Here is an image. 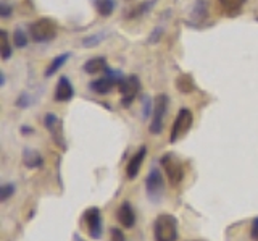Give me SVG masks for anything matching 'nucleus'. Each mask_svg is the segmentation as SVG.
<instances>
[{"mask_svg": "<svg viewBox=\"0 0 258 241\" xmlns=\"http://www.w3.org/2000/svg\"><path fill=\"white\" fill-rule=\"evenodd\" d=\"M155 2L157 0H147V2H142V4H139L136 7V9H133L131 10V13H129V17L131 18H136V17H141V15H144V13H147L153 5H155Z\"/></svg>", "mask_w": 258, "mask_h": 241, "instance_id": "nucleus-21", "label": "nucleus"}, {"mask_svg": "<svg viewBox=\"0 0 258 241\" xmlns=\"http://www.w3.org/2000/svg\"><path fill=\"white\" fill-rule=\"evenodd\" d=\"M23 162L28 168H39L40 165H42L44 159L34 149H24L23 151Z\"/></svg>", "mask_w": 258, "mask_h": 241, "instance_id": "nucleus-17", "label": "nucleus"}, {"mask_svg": "<svg viewBox=\"0 0 258 241\" xmlns=\"http://www.w3.org/2000/svg\"><path fill=\"white\" fill-rule=\"evenodd\" d=\"M21 133H23V134H29V133H32V131H31V128H29V126H23V128H21Z\"/></svg>", "mask_w": 258, "mask_h": 241, "instance_id": "nucleus-32", "label": "nucleus"}, {"mask_svg": "<svg viewBox=\"0 0 258 241\" xmlns=\"http://www.w3.org/2000/svg\"><path fill=\"white\" fill-rule=\"evenodd\" d=\"M13 42H15L16 47H20V49H23V47L28 45V36H26V33H24L21 28H18L13 33Z\"/></svg>", "mask_w": 258, "mask_h": 241, "instance_id": "nucleus-24", "label": "nucleus"}, {"mask_svg": "<svg viewBox=\"0 0 258 241\" xmlns=\"http://www.w3.org/2000/svg\"><path fill=\"white\" fill-rule=\"evenodd\" d=\"M160 34H161V29H160V28L157 29V33H155V31H153L152 36L149 37V39H150V42H155V41H158V36H160Z\"/></svg>", "mask_w": 258, "mask_h": 241, "instance_id": "nucleus-31", "label": "nucleus"}, {"mask_svg": "<svg viewBox=\"0 0 258 241\" xmlns=\"http://www.w3.org/2000/svg\"><path fill=\"white\" fill-rule=\"evenodd\" d=\"M168 95L166 94H158L155 101H153V110H152V122H150V133L152 134H160L163 131L165 126V117L168 110Z\"/></svg>", "mask_w": 258, "mask_h": 241, "instance_id": "nucleus-4", "label": "nucleus"}, {"mask_svg": "<svg viewBox=\"0 0 258 241\" xmlns=\"http://www.w3.org/2000/svg\"><path fill=\"white\" fill-rule=\"evenodd\" d=\"M92 2L102 17H110L115 10V0H92Z\"/></svg>", "mask_w": 258, "mask_h": 241, "instance_id": "nucleus-20", "label": "nucleus"}, {"mask_svg": "<svg viewBox=\"0 0 258 241\" xmlns=\"http://www.w3.org/2000/svg\"><path fill=\"white\" fill-rule=\"evenodd\" d=\"M153 110V101L149 98V95H144V104H142V118L147 120L152 115Z\"/></svg>", "mask_w": 258, "mask_h": 241, "instance_id": "nucleus-26", "label": "nucleus"}, {"mask_svg": "<svg viewBox=\"0 0 258 241\" xmlns=\"http://www.w3.org/2000/svg\"><path fill=\"white\" fill-rule=\"evenodd\" d=\"M145 154H147V148L142 146L139 148V151L136 152V154L131 157V160H129V164L126 167V175L127 178L134 180L137 175H139L141 168H142V164H144V159H145Z\"/></svg>", "mask_w": 258, "mask_h": 241, "instance_id": "nucleus-12", "label": "nucleus"}, {"mask_svg": "<svg viewBox=\"0 0 258 241\" xmlns=\"http://www.w3.org/2000/svg\"><path fill=\"white\" fill-rule=\"evenodd\" d=\"M250 235H252V239L253 241H258V217H256V219H253L252 230H250Z\"/></svg>", "mask_w": 258, "mask_h": 241, "instance_id": "nucleus-28", "label": "nucleus"}, {"mask_svg": "<svg viewBox=\"0 0 258 241\" xmlns=\"http://www.w3.org/2000/svg\"><path fill=\"white\" fill-rule=\"evenodd\" d=\"M103 39H105V34H103V33L87 36V37L83 39V45H84V47H95V45H99V44L103 41Z\"/></svg>", "mask_w": 258, "mask_h": 241, "instance_id": "nucleus-25", "label": "nucleus"}, {"mask_svg": "<svg viewBox=\"0 0 258 241\" xmlns=\"http://www.w3.org/2000/svg\"><path fill=\"white\" fill-rule=\"evenodd\" d=\"M176 87H177V91H179V92L189 94V92L194 91L196 84H194V79L189 75H181V76H177V79H176Z\"/></svg>", "mask_w": 258, "mask_h": 241, "instance_id": "nucleus-19", "label": "nucleus"}, {"mask_svg": "<svg viewBox=\"0 0 258 241\" xmlns=\"http://www.w3.org/2000/svg\"><path fill=\"white\" fill-rule=\"evenodd\" d=\"M84 223L87 227L89 236L92 239H100L103 233V219L99 207H89L84 212Z\"/></svg>", "mask_w": 258, "mask_h": 241, "instance_id": "nucleus-8", "label": "nucleus"}, {"mask_svg": "<svg viewBox=\"0 0 258 241\" xmlns=\"http://www.w3.org/2000/svg\"><path fill=\"white\" fill-rule=\"evenodd\" d=\"M73 241H86V239H83V238H81V235L75 233V235H73Z\"/></svg>", "mask_w": 258, "mask_h": 241, "instance_id": "nucleus-33", "label": "nucleus"}, {"mask_svg": "<svg viewBox=\"0 0 258 241\" xmlns=\"http://www.w3.org/2000/svg\"><path fill=\"white\" fill-rule=\"evenodd\" d=\"M160 164L165 168L168 181L171 183L173 186H177L184 178V165L181 162V159L171 154V152H168V154H163V157L160 159Z\"/></svg>", "mask_w": 258, "mask_h": 241, "instance_id": "nucleus-3", "label": "nucleus"}, {"mask_svg": "<svg viewBox=\"0 0 258 241\" xmlns=\"http://www.w3.org/2000/svg\"><path fill=\"white\" fill-rule=\"evenodd\" d=\"M113 86H116V83L107 75H103V78L95 79V81L89 84V89L94 91L95 94H108L113 89Z\"/></svg>", "mask_w": 258, "mask_h": 241, "instance_id": "nucleus-14", "label": "nucleus"}, {"mask_svg": "<svg viewBox=\"0 0 258 241\" xmlns=\"http://www.w3.org/2000/svg\"><path fill=\"white\" fill-rule=\"evenodd\" d=\"M192 122H194L192 112L189 109H181L179 112H177V117H176L174 123H173L169 141L176 142V141H179L181 138H184V136L189 133L190 126H192Z\"/></svg>", "mask_w": 258, "mask_h": 241, "instance_id": "nucleus-6", "label": "nucleus"}, {"mask_svg": "<svg viewBox=\"0 0 258 241\" xmlns=\"http://www.w3.org/2000/svg\"><path fill=\"white\" fill-rule=\"evenodd\" d=\"M107 68L108 67H107L105 57H94V59H89L84 63V71L89 75H97V73H100V71H105Z\"/></svg>", "mask_w": 258, "mask_h": 241, "instance_id": "nucleus-16", "label": "nucleus"}, {"mask_svg": "<svg viewBox=\"0 0 258 241\" xmlns=\"http://www.w3.org/2000/svg\"><path fill=\"white\" fill-rule=\"evenodd\" d=\"M75 95V87L67 76H61L58 79V84L55 87V101L56 102H68Z\"/></svg>", "mask_w": 258, "mask_h": 241, "instance_id": "nucleus-11", "label": "nucleus"}, {"mask_svg": "<svg viewBox=\"0 0 258 241\" xmlns=\"http://www.w3.org/2000/svg\"><path fill=\"white\" fill-rule=\"evenodd\" d=\"M0 41H2V49H0V52H2V59L4 60H8L12 57V47H10V42H8V34H7V31L2 29L0 31Z\"/></svg>", "mask_w": 258, "mask_h": 241, "instance_id": "nucleus-22", "label": "nucleus"}, {"mask_svg": "<svg viewBox=\"0 0 258 241\" xmlns=\"http://www.w3.org/2000/svg\"><path fill=\"white\" fill-rule=\"evenodd\" d=\"M118 89L121 92V104H123V107H129L133 104V101L136 99L137 92L141 91V81L139 78L136 75H131V76H124L121 81L118 83Z\"/></svg>", "mask_w": 258, "mask_h": 241, "instance_id": "nucleus-7", "label": "nucleus"}, {"mask_svg": "<svg viewBox=\"0 0 258 241\" xmlns=\"http://www.w3.org/2000/svg\"><path fill=\"white\" fill-rule=\"evenodd\" d=\"M44 123H45L47 130L50 131L55 142L58 144L61 149H67V142H64V138H63V123H61V120L55 114H47L45 118H44Z\"/></svg>", "mask_w": 258, "mask_h": 241, "instance_id": "nucleus-9", "label": "nucleus"}, {"mask_svg": "<svg viewBox=\"0 0 258 241\" xmlns=\"http://www.w3.org/2000/svg\"><path fill=\"white\" fill-rule=\"evenodd\" d=\"M110 233H111V241H126L124 233L121 231L119 228H115V227H113V228L110 230Z\"/></svg>", "mask_w": 258, "mask_h": 241, "instance_id": "nucleus-27", "label": "nucleus"}, {"mask_svg": "<svg viewBox=\"0 0 258 241\" xmlns=\"http://www.w3.org/2000/svg\"><path fill=\"white\" fill-rule=\"evenodd\" d=\"M245 0H218V5L224 15L228 17H236V15L240 13L242 7H244Z\"/></svg>", "mask_w": 258, "mask_h": 241, "instance_id": "nucleus-13", "label": "nucleus"}, {"mask_svg": "<svg viewBox=\"0 0 258 241\" xmlns=\"http://www.w3.org/2000/svg\"><path fill=\"white\" fill-rule=\"evenodd\" d=\"M145 191H147V196L152 203H160L161 198H163L165 180H163V175L160 172V168L153 167L149 172L147 178H145Z\"/></svg>", "mask_w": 258, "mask_h": 241, "instance_id": "nucleus-5", "label": "nucleus"}, {"mask_svg": "<svg viewBox=\"0 0 258 241\" xmlns=\"http://www.w3.org/2000/svg\"><path fill=\"white\" fill-rule=\"evenodd\" d=\"M16 106H18V107H28L29 106V98L26 94H21V98L16 101Z\"/></svg>", "mask_w": 258, "mask_h": 241, "instance_id": "nucleus-29", "label": "nucleus"}, {"mask_svg": "<svg viewBox=\"0 0 258 241\" xmlns=\"http://www.w3.org/2000/svg\"><path fill=\"white\" fill-rule=\"evenodd\" d=\"M71 57V54L70 52H67V54H61V55H58V57H55L52 62H50V65L47 67V70H45V76L47 78H50V76H53L56 71H58L64 63L68 62V59Z\"/></svg>", "mask_w": 258, "mask_h": 241, "instance_id": "nucleus-18", "label": "nucleus"}, {"mask_svg": "<svg viewBox=\"0 0 258 241\" xmlns=\"http://www.w3.org/2000/svg\"><path fill=\"white\" fill-rule=\"evenodd\" d=\"M0 13H2V17H4V18H7L8 15L12 13V9H10V7H8V5L2 4V5H0Z\"/></svg>", "mask_w": 258, "mask_h": 241, "instance_id": "nucleus-30", "label": "nucleus"}, {"mask_svg": "<svg viewBox=\"0 0 258 241\" xmlns=\"http://www.w3.org/2000/svg\"><path fill=\"white\" fill-rule=\"evenodd\" d=\"M15 191H16L15 183H5V184H2V186H0V201L5 203V201H8L15 195Z\"/></svg>", "mask_w": 258, "mask_h": 241, "instance_id": "nucleus-23", "label": "nucleus"}, {"mask_svg": "<svg viewBox=\"0 0 258 241\" xmlns=\"http://www.w3.org/2000/svg\"><path fill=\"white\" fill-rule=\"evenodd\" d=\"M58 33V26L56 23L50 18H39L31 25L29 34L32 37V41L36 42H48L53 41Z\"/></svg>", "mask_w": 258, "mask_h": 241, "instance_id": "nucleus-2", "label": "nucleus"}, {"mask_svg": "<svg viewBox=\"0 0 258 241\" xmlns=\"http://www.w3.org/2000/svg\"><path fill=\"white\" fill-rule=\"evenodd\" d=\"M190 17L196 25H202V23L207 20V17H208V2L207 0H197V2L194 4Z\"/></svg>", "mask_w": 258, "mask_h": 241, "instance_id": "nucleus-15", "label": "nucleus"}, {"mask_svg": "<svg viewBox=\"0 0 258 241\" xmlns=\"http://www.w3.org/2000/svg\"><path fill=\"white\" fill-rule=\"evenodd\" d=\"M116 217H118V222L123 225L124 228H133L134 223H136V212L131 206L129 201H124V203H121V206L118 207V212H116Z\"/></svg>", "mask_w": 258, "mask_h": 241, "instance_id": "nucleus-10", "label": "nucleus"}, {"mask_svg": "<svg viewBox=\"0 0 258 241\" xmlns=\"http://www.w3.org/2000/svg\"><path fill=\"white\" fill-rule=\"evenodd\" d=\"M155 241H176L177 239V219L171 214H161L153 223Z\"/></svg>", "mask_w": 258, "mask_h": 241, "instance_id": "nucleus-1", "label": "nucleus"}]
</instances>
